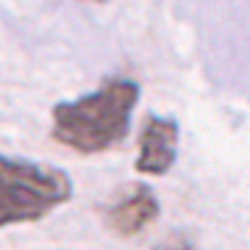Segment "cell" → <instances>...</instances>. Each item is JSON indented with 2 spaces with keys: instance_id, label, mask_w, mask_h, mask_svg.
<instances>
[{
  "instance_id": "cell-1",
  "label": "cell",
  "mask_w": 250,
  "mask_h": 250,
  "mask_svg": "<svg viewBox=\"0 0 250 250\" xmlns=\"http://www.w3.org/2000/svg\"><path fill=\"white\" fill-rule=\"evenodd\" d=\"M139 98L142 89L136 81L120 75L106 78L89 95L59 103L50 111V134L81 156L106 153L128 136Z\"/></svg>"
},
{
  "instance_id": "cell-2",
  "label": "cell",
  "mask_w": 250,
  "mask_h": 250,
  "mask_svg": "<svg viewBox=\"0 0 250 250\" xmlns=\"http://www.w3.org/2000/svg\"><path fill=\"white\" fill-rule=\"evenodd\" d=\"M72 197L62 167L0 153V228L39 223Z\"/></svg>"
},
{
  "instance_id": "cell-3",
  "label": "cell",
  "mask_w": 250,
  "mask_h": 250,
  "mask_svg": "<svg viewBox=\"0 0 250 250\" xmlns=\"http://www.w3.org/2000/svg\"><path fill=\"white\" fill-rule=\"evenodd\" d=\"M161 214V203L156 192L147 184H131L125 187L111 203L103 208V220L120 236H136L145 228H150Z\"/></svg>"
},
{
  "instance_id": "cell-4",
  "label": "cell",
  "mask_w": 250,
  "mask_h": 250,
  "mask_svg": "<svg viewBox=\"0 0 250 250\" xmlns=\"http://www.w3.org/2000/svg\"><path fill=\"white\" fill-rule=\"evenodd\" d=\"M178 123L170 117L150 114L139 134V156L134 161V170L139 175H164L172 170L178 159Z\"/></svg>"
},
{
  "instance_id": "cell-5",
  "label": "cell",
  "mask_w": 250,
  "mask_h": 250,
  "mask_svg": "<svg viewBox=\"0 0 250 250\" xmlns=\"http://www.w3.org/2000/svg\"><path fill=\"white\" fill-rule=\"evenodd\" d=\"M153 250H195V245H192L189 236H184V233H170V236H164Z\"/></svg>"
},
{
  "instance_id": "cell-6",
  "label": "cell",
  "mask_w": 250,
  "mask_h": 250,
  "mask_svg": "<svg viewBox=\"0 0 250 250\" xmlns=\"http://www.w3.org/2000/svg\"><path fill=\"white\" fill-rule=\"evenodd\" d=\"M92 3H103V0H92Z\"/></svg>"
}]
</instances>
